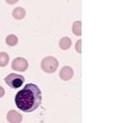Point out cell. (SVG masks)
<instances>
[{"instance_id":"1","label":"cell","mask_w":113,"mask_h":123,"mask_svg":"<svg viewBox=\"0 0 113 123\" xmlns=\"http://www.w3.org/2000/svg\"><path fill=\"white\" fill-rule=\"evenodd\" d=\"M42 96L40 88L35 84H28L15 96L16 106L24 113H32L41 105Z\"/></svg>"},{"instance_id":"2","label":"cell","mask_w":113,"mask_h":123,"mask_svg":"<svg viewBox=\"0 0 113 123\" xmlns=\"http://www.w3.org/2000/svg\"><path fill=\"white\" fill-rule=\"evenodd\" d=\"M41 67L46 73H54L58 67V61L53 56H46L42 61Z\"/></svg>"},{"instance_id":"3","label":"cell","mask_w":113,"mask_h":123,"mask_svg":"<svg viewBox=\"0 0 113 123\" xmlns=\"http://www.w3.org/2000/svg\"><path fill=\"white\" fill-rule=\"evenodd\" d=\"M24 81H25V78H24L23 76L15 74V73H11L5 77V84L13 89L20 88L21 85H23Z\"/></svg>"},{"instance_id":"4","label":"cell","mask_w":113,"mask_h":123,"mask_svg":"<svg viewBox=\"0 0 113 123\" xmlns=\"http://www.w3.org/2000/svg\"><path fill=\"white\" fill-rule=\"evenodd\" d=\"M28 68V62L23 57H17L12 62V69L16 71H26Z\"/></svg>"},{"instance_id":"5","label":"cell","mask_w":113,"mask_h":123,"mask_svg":"<svg viewBox=\"0 0 113 123\" xmlns=\"http://www.w3.org/2000/svg\"><path fill=\"white\" fill-rule=\"evenodd\" d=\"M59 77L64 81H68L73 77V69L70 66H64L60 69Z\"/></svg>"},{"instance_id":"6","label":"cell","mask_w":113,"mask_h":123,"mask_svg":"<svg viewBox=\"0 0 113 123\" xmlns=\"http://www.w3.org/2000/svg\"><path fill=\"white\" fill-rule=\"evenodd\" d=\"M6 119L9 123H21L22 121V115L15 110H11L8 112Z\"/></svg>"},{"instance_id":"7","label":"cell","mask_w":113,"mask_h":123,"mask_svg":"<svg viewBox=\"0 0 113 123\" xmlns=\"http://www.w3.org/2000/svg\"><path fill=\"white\" fill-rule=\"evenodd\" d=\"M13 16L15 19H18V20L23 19L25 18V16H26V11L22 7H17L13 10Z\"/></svg>"},{"instance_id":"8","label":"cell","mask_w":113,"mask_h":123,"mask_svg":"<svg viewBox=\"0 0 113 123\" xmlns=\"http://www.w3.org/2000/svg\"><path fill=\"white\" fill-rule=\"evenodd\" d=\"M71 46H72V41L69 37H63L59 41V47L63 50H67L71 48Z\"/></svg>"},{"instance_id":"9","label":"cell","mask_w":113,"mask_h":123,"mask_svg":"<svg viewBox=\"0 0 113 123\" xmlns=\"http://www.w3.org/2000/svg\"><path fill=\"white\" fill-rule=\"evenodd\" d=\"M18 37L15 35V34H9V35L6 37L5 39V41H6V44L10 47H14L17 45L18 43Z\"/></svg>"},{"instance_id":"10","label":"cell","mask_w":113,"mask_h":123,"mask_svg":"<svg viewBox=\"0 0 113 123\" xmlns=\"http://www.w3.org/2000/svg\"><path fill=\"white\" fill-rule=\"evenodd\" d=\"M9 60H10V57L7 53H5V52L0 53V67L6 66L9 62Z\"/></svg>"},{"instance_id":"11","label":"cell","mask_w":113,"mask_h":123,"mask_svg":"<svg viewBox=\"0 0 113 123\" xmlns=\"http://www.w3.org/2000/svg\"><path fill=\"white\" fill-rule=\"evenodd\" d=\"M72 32L75 35H81V22L80 21H75L72 25Z\"/></svg>"},{"instance_id":"12","label":"cell","mask_w":113,"mask_h":123,"mask_svg":"<svg viewBox=\"0 0 113 123\" xmlns=\"http://www.w3.org/2000/svg\"><path fill=\"white\" fill-rule=\"evenodd\" d=\"M80 43H81V41L80 40H79V41L76 42V45H75V49H76V50H77V52L79 53V54H80L81 53V49H80Z\"/></svg>"},{"instance_id":"13","label":"cell","mask_w":113,"mask_h":123,"mask_svg":"<svg viewBox=\"0 0 113 123\" xmlns=\"http://www.w3.org/2000/svg\"><path fill=\"white\" fill-rule=\"evenodd\" d=\"M5 1L9 5H14V4H16V3L18 2L19 0H5Z\"/></svg>"},{"instance_id":"14","label":"cell","mask_w":113,"mask_h":123,"mask_svg":"<svg viewBox=\"0 0 113 123\" xmlns=\"http://www.w3.org/2000/svg\"><path fill=\"white\" fill-rule=\"evenodd\" d=\"M4 95H5V90H4V88L0 85V98L4 97Z\"/></svg>"}]
</instances>
